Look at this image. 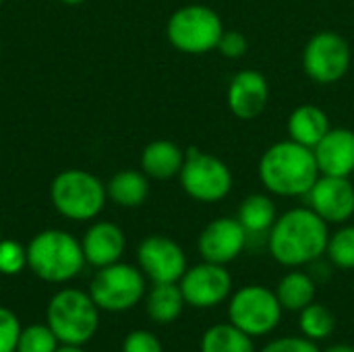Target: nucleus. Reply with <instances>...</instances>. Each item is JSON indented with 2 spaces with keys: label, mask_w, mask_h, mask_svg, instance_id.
<instances>
[{
  "label": "nucleus",
  "mask_w": 354,
  "mask_h": 352,
  "mask_svg": "<svg viewBox=\"0 0 354 352\" xmlns=\"http://www.w3.org/2000/svg\"><path fill=\"white\" fill-rule=\"evenodd\" d=\"M330 224L311 207H292L278 214L268 232V251L282 268H305L326 255Z\"/></svg>",
  "instance_id": "obj_1"
},
{
  "label": "nucleus",
  "mask_w": 354,
  "mask_h": 352,
  "mask_svg": "<svg viewBox=\"0 0 354 352\" xmlns=\"http://www.w3.org/2000/svg\"><path fill=\"white\" fill-rule=\"evenodd\" d=\"M257 174L263 189L274 197H305L322 172L311 147L284 139L261 154Z\"/></svg>",
  "instance_id": "obj_2"
},
{
  "label": "nucleus",
  "mask_w": 354,
  "mask_h": 352,
  "mask_svg": "<svg viewBox=\"0 0 354 352\" xmlns=\"http://www.w3.org/2000/svg\"><path fill=\"white\" fill-rule=\"evenodd\" d=\"M27 266L46 282L73 280L85 266L81 243L64 230H44L27 245Z\"/></svg>",
  "instance_id": "obj_3"
},
{
  "label": "nucleus",
  "mask_w": 354,
  "mask_h": 352,
  "mask_svg": "<svg viewBox=\"0 0 354 352\" xmlns=\"http://www.w3.org/2000/svg\"><path fill=\"white\" fill-rule=\"evenodd\" d=\"M224 33L222 17L205 4H185L166 23V37L183 54L201 56L216 50Z\"/></svg>",
  "instance_id": "obj_4"
},
{
  "label": "nucleus",
  "mask_w": 354,
  "mask_h": 352,
  "mask_svg": "<svg viewBox=\"0 0 354 352\" xmlns=\"http://www.w3.org/2000/svg\"><path fill=\"white\" fill-rule=\"evenodd\" d=\"M48 326L62 344L83 346L89 342L100 326V307L91 295L77 288H66L52 297L48 305Z\"/></svg>",
  "instance_id": "obj_5"
},
{
  "label": "nucleus",
  "mask_w": 354,
  "mask_h": 352,
  "mask_svg": "<svg viewBox=\"0 0 354 352\" xmlns=\"http://www.w3.org/2000/svg\"><path fill=\"white\" fill-rule=\"evenodd\" d=\"M183 191L197 203H218L226 199L232 191L234 178L230 166L199 147H189L185 151V164L178 172Z\"/></svg>",
  "instance_id": "obj_6"
},
{
  "label": "nucleus",
  "mask_w": 354,
  "mask_h": 352,
  "mask_svg": "<svg viewBox=\"0 0 354 352\" xmlns=\"http://www.w3.org/2000/svg\"><path fill=\"white\" fill-rule=\"evenodd\" d=\"M50 197L58 214L75 222L93 220L106 203V187L104 183L85 170H64L60 172L52 187Z\"/></svg>",
  "instance_id": "obj_7"
},
{
  "label": "nucleus",
  "mask_w": 354,
  "mask_h": 352,
  "mask_svg": "<svg viewBox=\"0 0 354 352\" xmlns=\"http://www.w3.org/2000/svg\"><path fill=\"white\" fill-rule=\"evenodd\" d=\"M282 313L284 309L276 290L263 284H247L234 290L228 299V322L251 338L272 334L280 326Z\"/></svg>",
  "instance_id": "obj_8"
},
{
  "label": "nucleus",
  "mask_w": 354,
  "mask_h": 352,
  "mask_svg": "<svg viewBox=\"0 0 354 352\" xmlns=\"http://www.w3.org/2000/svg\"><path fill=\"white\" fill-rule=\"evenodd\" d=\"M351 62V44L342 33L332 29L313 33L303 48V71L317 85H334L344 79Z\"/></svg>",
  "instance_id": "obj_9"
},
{
  "label": "nucleus",
  "mask_w": 354,
  "mask_h": 352,
  "mask_svg": "<svg viewBox=\"0 0 354 352\" xmlns=\"http://www.w3.org/2000/svg\"><path fill=\"white\" fill-rule=\"evenodd\" d=\"M89 295L100 309L122 313L145 297V276L139 268L116 261L100 268L97 276L91 280Z\"/></svg>",
  "instance_id": "obj_10"
},
{
  "label": "nucleus",
  "mask_w": 354,
  "mask_h": 352,
  "mask_svg": "<svg viewBox=\"0 0 354 352\" xmlns=\"http://www.w3.org/2000/svg\"><path fill=\"white\" fill-rule=\"evenodd\" d=\"M185 303L195 309H212L222 305L232 295V276L226 266L201 261L187 268L178 280Z\"/></svg>",
  "instance_id": "obj_11"
},
{
  "label": "nucleus",
  "mask_w": 354,
  "mask_h": 352,
  "mask_svg": "<svg viewBox=\"0 0 354 352\" xmlns=\"http://www.w3.org/2000/svg\"><path fill=\"white\" fill-rule=\"evenodd\" d=\"M137 261L143 276L153 284L178 282L189 268L183 247L164 234H151L143 239L137 249Z\"/></svg>",
  "instance_id": "obj_12"
},
{
  "label": "nucleus",
  "mask_w": 354,
  "mask_h": 352,
  "mask_svg": "<svg viewBox=\"0 0 354 352\" xmlns=\"http://www.w3.org/2000/svg\"><path fill=\"white\" fill-rule=\"evenodd\" d=\"M249 234L236 218H216L199 232L197 251L203 261L228 266L247 249Z\"/></svg>",
  "instance_id": "obj_13"
},
{
  "label": "nucleus",
  "mask_w": 354,
  "mask_h": 352,
  "mask_svg": "<svg viewBox=\"0 0 354 352\" xmlns=\"http://www.w3.org/2000/svg\"><path fill=\"white\" fill-rule=\"evenodd\" d=\"M311 207L326 224H346L354 216V185L344 176L319 174L311 191L305 195Z\"/></svg>",
  "instance_id": "obj_14"
},
{
  "label": "nucleus",
  "mask_w": 354,
  "mask_h": 352,
  "mask_svg": "<svg viewBox=\"0 0 354 352\" xmlns=\"http://www.w3.org/2000/svg\"><path fill=\"white\" fill-rule=\"evenodd\" d=\"M226 102L239 120L259 118L270 104V83L266 75L255 68L239 71L228 83Z\"/></svg>",
  "instance_id": "obj_15"
},
{
  "label": "nucleus",
  "mask_w": 354,
  "mask_h": 352,
  "mask_svg": "<svg viewBox=\"0 0 354 352\" xmlns=\"http://www.w3.org/2000/svg\"><path fill=\"white\" fill-rule=\"evenodd\" d=\"M313 154L322 174L351 178L354 174V131L346 127H332L313 147Z\"/></svg>",
  "instance_id": "obj_16"
},
{
  "label": "nucleus",
  "mask_w": 354,
  "mask_h": 352,
  "mask_svg": "<svg viewBox=\"0 0 354 352\" xmlns=\"http://www.w3.org/2000/svg\"><path fill=\"white\" fill-rule=\"evenodd\" d=\"M124 247H127L124 232L112 222L93 224L81 241L85 263L93 268H106L120 261Z\"/></svg>",
  "instance_id": "obj_17"
},
{
  "label": "nucleus",
  "mask_w": 354,
  "mask_h": 352,
  "mask_svg": "<svg viewBox=\"0 0 354 352\" xmlns=\"http://www.w3.org/2000/svg\"><path fill=\"white\" fill-rule=\"evenodd\" d=\"M332 129L330 116L324 108L315 104H301L297 106L286 120V131L288 139L305 145V147H315Z\"/></svg>",
  "instance_id": "obj_18"
},
{
  "label": "nucleus",
  "mask_w": 354,
  "mask_h": 352,
  "mask_svg": "<svg viewBox=\"0 0 354 352\" xmlns=\"http://www.w3.org/2000/svg\"><path fill=\"white\" fill-rule=\"evenodd\" d=\"M185 164V149L170 139H156L141 151V170L156 180H168L178 176Z\"/></svg>",
  "instance_id": "obj_19"
},
{
  "label": "nucleus",
  "mask_w": 354,
  "mask_h": 352,
  "mask_svg": "<svg viewBox=\"0 0 354 352\" xmlns=\"http://www.w3.org/2000/svg\"><path fill=\"white\" fill-rule=\"evenodd\" d=\"M278 218V207L274 203V195L266 193H251L239 205L236 220L243 224L249 237H268L274 222Z\"/></svg>",
  "instance_id": "obj_20"
},
{
  "label": "nucleus",
  "mask_w": 354,
  "mask_h": 352,
  "mask_svg": "<svg viewBox=\"0 0 354 352\" xmlns=\"http://www.w3.org/2000/svg\"><path fill=\"white\" fill-rule=\"evenodd\" d=\"M317 284L309 272H303L301 268H292L288 274H284L276 286V297L284 311L299 313L307 305L315 301Z\"/></svg>",
  "instance_id": "obj_21"
},
{
  "label": "nucleus",
  "mask_w": 354,
  "mask_h": 352,
  "mask_svg": "<svg viewBox=\"0 0 354 352\" xmlns=\"http://www.w3.org/2000/svg\"><path fill=\"white\" fill-rule=\"evenodd\" d=\"M106 193L120 207H139L149 195V176L143 170H120L106 185Z\"/></svg>",
  "instance_id": "obj_22"
},
{
  "label": "nucleus",
  "mask_w": 354,
  "mask_h": 352,
  "mask_svg": "<svg viewBox=\"0 0 354 352\" xmlns=\"http://www.w3.org/2000/svg\"><path fill=\"white\" fill-rule=\"evenodd\" d=\"M185 297L180 293L178 282L170 284H153L145 299V309L151 322L156 324H172L180 317L185 309Z\"/></svg>",
  "instance_id": "obj_23"
},
{
  "label": "nucleus",
  "mask_w": 354,
  "mask_h": 352,
  "mask_svg": "<svg viewBox=\"0 0 354 352\" xmlns=\"http://www.w3.org/2000/svg\"><path fill=\"white\" fill-rule=\"evenodd\" d=\"M199 352H255V342L230 322L214 324L203 332Z\"/></svg>",
  "instance_id": "obj_24"
},
{
  "label": "nucleus",
  "mask_w": 354,
  "mask_h": 352,
  "mask_svg": "<svg viewBox=\"0 0 354 352\" xmlns=\"http://www.w3.org/2000/svg\"><path fill=\"white\" fill-rule=\"evenodd\" d=\"M299 330H301V336H305L313 342H322L334 334L336 315L332 313V309L328 305L313 301L303 311H299Z\"/></svg>",
  "instance_id": "obj_25"
},
{
  "label": "nucleus",
  "mask_w": 354,
  "mask_h": 352,
  "mask_svg": "<svg viewBox=\"0 0 354 352\" xmlns=\"http://www.w3.org/2000/svg\"><path fill=\"white\" fill-rule=\"evenodd\" d=\"M326 255L338 270H354V224H340L336 232H330Z\"/></svg>",
  "instance_id": "obj_26"
},
{
  "label": "nucleus",
  "mask_w": 354,
  "mask_h": 352,
  "mask_svg": "<svg viewBox=\"0 0 354 352\" xmlns=\"http://www.w3.org/2000/svg\"><path fill=\"white\" fill-rule=\"evenodd\" d=\"M56 349H58V338L50 326L35 324L29 328H21L17 352H56Z\"/></svg>",
  "instance_id": "obj_27"
},
{
  "label": "nucleus",
  "mask_w": 354,
  "mask_h": 352,
  "mask_svg": "<svg viewBox=\"0 0 354 352\" xmlns=\"http://www.w3.org/2000/svg\"><path fill=\"white\" fill-rule=\"evenodd\" d=\"M27 266V249L17 241H0V274L15 276Z\"/></svg>",
  "instance_id": "obj_28"
},
{
  "label": "nucleus",
  "mask_w": 354,
  "mask_h": 352,
  "mask_svg": "<svg viewBox=\"0 0 354 352\" xmlns=\"http://www.w3.org/2000/svg\"><path fill=\"white\" fill-rule=\"evenodd\" d=\"M19 336L21 324L17 315L10 309L0 307V352H17Z\"/></svg>",
  "instance_id": "obj_29"
},
{
  "label": "nucleus",
  "mask_w": 354,
  "mask_h": 352,
  "mask_svg": "<svg viewBox=\"0 0 354 352\" xmlns=\"http://www.w3.org/2000/svg\"><path fill=\"white\" fill-rule=\"evenodd\" d=\"M216 50H218L224 58H228V60H239V58H243V56L247 54V50H249V39H247V35H245L243 31L224 29V33H222V37H220V41H218V46H216Z\"/></svg>",
  "instance_id": "obj_30"
},
{
  "label": "nucleus",
  "mask_w": 354,
  "mask_h": 352,
  "mask_svg": "<svg viewBox=\"0 0 354 352\" xmlns=\"http://www.w3.org/2000/svg\"><path fill=\"white\" fill-rule=\"evenodd\" d=\"M259 352H322V349L305 336H282L268 342Z\"/></svg>",
  "instance_id": "obj_31"
},
{
  "label": "nucleus",
  "mask_w": 354,
  "mask_h": 352,
  "mask_svg": "<svg viewBox=\"0 0 354 352\" xmlns=\"http://www.w3.org/2000/svg\"><path fill=\"white\" fill-rule=\"evenodd\" d=\"M122 352H164V349L156 334L147 330H135L124 338Z\"/></svg>",
  "instance_id": "obj_32"
},
{
  "label": "nucleus",
  "mask_w": 354,
  "mask_h": 352,
  "mask_svg": "<svg viewBox=\"0 0 354 352\" xmlns=\"http://www.w3.org/2000/svg\"><path fill=\"white\" fill-rule=\"evenodd\" d=\"M324 352H354V346H351V344H332Z\"/></svg>",
  "instance_id": "obj_33"
},
{
  "label": "nucleus",
  "mask_w": 354,
  "mask_h": 352,
  "mask_svg": "<svg viewBox=\"0 0 354 352\" xmlns=\"http://www.w3.org/2000/svg\"><path fill=\"white\" fill-rule=\"evenodd\" d=\"M56 352H85L81 346H77V344H62V346H58Z\"/></svg>",
  "instance_id": "obj_34"
},
{
  "label": "nucleus",
  "mask_w": 354,
  "mask_h": 352,
  "mask_svg": "<svg viewBox=\"0 0 354 352\" xmlns=\"http://www.w3.org/2000/svg\"><path fill=\"white\" fill-rule=\"evenodd\" d=\"M60 2H64V4H68V6H77V4H81V2H85V0H60Z\"/></svg>",
  "instance_id": "obj_35"
},
{
  "label": "nucleus",
  "mask_w": 354,
  "mask_h": 352,
  "mask_svg": "<svg viewBox=\"0 0 354 352\" xmlns=\"http://www.w3.org/2000/svg\"><path fill=\"white\" fill-rule=\"evenodd\" d=\"M0 241H2V230H0Z\"/></svg>",
  "instance_id": "obj_36"
},
{
  "label": "nucleus",
  "mask_w": 354,
  "mask_h": 352,
  "mask_svg": "<svg viewBox=\"0 0 354 352\" xmlns=\"http://www.w3.org/2000/svg\"><path fill=\"white\" fill-rule=\"evenodd\" d=\"M0 6H2V0H0Z\"/></svg>",
  "instance_id": "obj_37"
}]
</instances>
